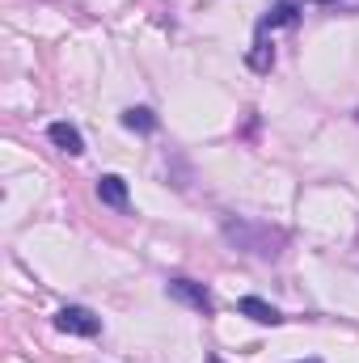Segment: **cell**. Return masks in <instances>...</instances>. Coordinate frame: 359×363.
Listing matches in <instances>:
<instances>
[{
	"instance_id": "obj_9",
	"label": "cell",
	"mask_w": 359,
	"mask_h": 363,
	"mask_svg": "<svg viewBox=\"0 0 359 363\" xmlns=\"http://www.w3.org/2000/svg\"><path fill=\"white\" fill-rule=\"evenodd\" d=\"M123 127H131V131H157V114L148 106H131V110H123Z\"/></svg>"
},
{
	"instance_id": "obj_6",
	"label": "cell",
	"mask_w": 359,
	"mask_h": 363,
	"mask_svg": "<svg viewBox=\"0 0 359 363\" xmlns=\"http://www.w3.org/2000/svg\"><path fill=\"white\" fill-rule=\"evenodd\" d=\"M97 199L106 203V207H127V182L118 178V174H101L97 178Z\"/></svg>"
},
{
	"instance_id": "obj_2",
	"label": "cell",
	"mask_w": 359,
	"mask_h": 363,
	"mask_svg": "<svg viewBox=\"0 0 359 363\" xmlns=\"http://www.w3.org/2000/svg\"><path fill=\"white\" fill-rule=\"evenodd\" d=\"M55 330L77 334V338H97L101 334V317H93L89 308H81V304H68V308L55 313Z\"/></svg>"
},
{
	"instance_id": "obj_3",
	"label": "cell",
	"mask_w": 359,
	"mask_h": 363,
	"mask_svg": "<svg viewBox=\"0 0 359 363\" xmlns=\"http://www.w3.org/2000/svg\"><path fill=\"white\" fill-rule=\"evenodd\" d=\"M170 296L182 300V304H190V308H194V313H203V317H211V313H216L211 291H207L203 283H194V279H170Z\"/></svg>"
},
{
	"instance_id": "obj_4",
	"label": "cell",
	"mask_w": 359,
	"mask_h": 363,
	"mask_svg": "<svg viewBox=\"0 0 359 363\" xmlns=\"http://www.w3.org/2000/svg\"><path fill=\"white\" fill-rule=\"evenodd\" d=\"M47 140H51L60 152H68V157H81V152H85V135H81L72 123H51V127H47Z\"/></svg>"
},
{
	"instance_id": "obj_8",
	"label": "cell",
	"mask_w": 359,
	"mask_h": 363,
	"mask_svg": "<svg viewBox=\"0 0 359 363\" xmlns=\"http://www.w3.org/2000/svg\"><path fill=\"white\" fill-rule=\"evenodd\" d=\"M250 68H254V72H270V68H275V43H267V34L254 38V47H250Z\"/></svg>"
},
{
	"instance_id": "obj_5",
	"label": "cell",
	"mask_w": 359,
	"mask_h": 363,
	"mask_svg": "<svg viewBox=\"0 0 359 363\" xmlns=\"http://www.w3.org/2000/svg\"><path fill=\"white\" fill-rule=\"evenodd\" d=\"M237 308H241V317H250V321H258V325H279V321H283V313H279L275 304H267V300H258V296H245Z\"/></svg>"
},
{
	"instance_id": "obj_1",
	"label": "cell",
	"mask_w": 359,
	"mask_h": 363,
	"mask_svg": "<svg viewBox=\"0 0 359 363\" xmlns=\"http://www.w3.org/2000/svg\"><path fill=\"white\" fill-rule=\"evenodd\" d=\"M224 237H228V245H237L241 254H254V258H267L275 262L279 254H283V245H287V237L279 233V228H270V224H258V220H233V216H224Z\"/></svg>"
},
{
	"instance_id": "obj_10",
	"label": "cell",
	"mask_w": 359,
	"mask_h": 363,
	"mask_svg": "<svg viewBox=\"0 0 359 363\" xmlns=\"http://www.w3.org/2000/svg\"><path fill=\"white\" fill-rule=\"evenodd\" d=\"M207 363H224V359H220V355H207Z\"/></svg>"
},
{
	"instance_id": "obj_7",
	"label": "cell",
	"mask_w": 359,
	"mask_h": 363,
	"mask_svg": "<svg viewBox=\"0 0 359 363\" xmlns=\"http://www.w3.org/2000/svg\"><path fill=\"white\" fill-rule=\"evenodd\" d=\"M296 9H300V0H279L267 17L258 21V34H267V30H275V26H292V21H296Z\"/></svg>"
},
{
	"instance_id": "obj_11",
	"label": "cell",
	"mask_w": 359,
	"mask_h": 363,
	"mask_svg": "<svg viewBox=\"0 0 359 363\" xmlns=\"http://www.w3.org/2000/svg\"><path fill=\"white\" fill-rule=\"evenodd\" d=\"M296 363H321V359H296Z\"/></svg>"
},
{
	"instance_id": "obj_12",
	"label": "cell",
	"mask_w": 359,
	"mask_h": 363,
	"mask_svg": "<svg viewBox=\"0 0 359 363\" xmlns=\"http://www.w3.org/2000/svg\"><path fill=\"white\" fill-rule=\"evenodd\" d=\"M313 4H334V0H313Z\"/></svg>"
}]
</instances>
